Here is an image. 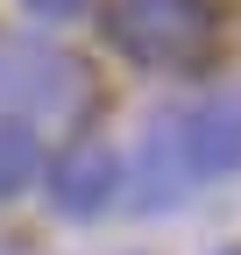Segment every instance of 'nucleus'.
Returning a JSON list of instances; mask_svg holds the SVG:
<instances>
[{
	"label": "nucleus",
	"instance_id": "nucleus-8",
	"mask_svg": "<svg viewBox=\"0 0 241 255\" xmlns=\"http://www.w3.org/2000/svg\"><path fill=\"white\" fill-rule=\"evenodd\" d=\"M220 255H241V248H220Z\"/></svg>",
	"mask_w": 241,
	"mask_h": 255
},
{
	"label": "nucleus",
	"instance_id": "nucleus-6",
	"mask_svg": "<svg viewBox=\"0 0 241 255\" xmlns=\"http://www.w3.org/2000/svg\"><path fill=\"white\" fill-rule=\"evenodd\" d=\"M36 170H43V135H36L21 114H0V199L28 191Z\"/></svg>",
	"mask_w": 241,
	"mask_h": 255
},
{
	"label": "nucleus",
	"instance_id": "nucleus-7",
	"mask_svg": "<svg viewBox=\"0 0 241 255\" xmlns=\"http://www.w3.org/2000/svg\"><path fill=\"white\" fill-rule=\"evenodd\" d=\"M21 7H28V14H43V21H64V14L85 7V0H21Z\"/></svg>",
	"mask_w": 241,
	"mask_h": 255
},
{
	"label": "nucleus",
	"instance_id": "nucleus-1",
	"mask_svg": "<svg viewBox=\"0 0 241 255\" xmlns=\"http://www.w3.org/2000/svg\"><path fill=\"white\" fill-rule=\"evenodd\" d=\"M107 36L135 64H185V57L206 50L213 14H206L199 0H120L107 14Z\"/></svg>",
	"mask_w": 241,
	"mask_h": 255
},
{
	"label": "nucleus",
	"instance_id": "nucleus-3",
	"mask_svg": "<svg viewBox=\"0 0 241 255\" xmlns=\"http://www.w3.org/2000/svg\"><path fill=\"white\" fill-rule=\"evenodd\" d=\"M192 149H185V121L177 114H163L156 128H149V142H142V156H135V206L142 213H163V206H177L192 191Z\"/></svg>",
	"mask_w": 241,
	"mask_h": 255
},
{
	"label": "nucleus",
	"instance_id": "nucleus-2",
	"mask_svg": "<svg viewBox=\"0 0 241 255\" xmlns=\"http://www.w3.org/2000/svg\"><path fill=\"white\" fill-rule=\"evenodd\" d=\"M0 100H14L28 114L71 107L78 100V64L43 50V43H0Z\"/></svg>",
	"mask_w": 241,
	"mask_h": 255
},
{
	"label": "nucleus",
	"instance_id": "nucleus-5",
	"mask_svg": "<svg viewBox=\"0 0 241 255\" xmlns=\"http://www.w3.org/2000/svg\"><path fill=\"white\" fill-rule=\"evenodd\" d=\"M185 149L199 177H227L241 170V92H213L185 114Z\"/></svg>",
	"mask_w": 241,
	"mask_h": 255
},
{
	"label": "nucleus",
	"instance_id": "nucleus-4",
	"mask_svg": "<svg viewBox=\"0 0 241 255\" xmlns=\"http://www.w3.org/2000/svg\"><path fill=\"white\" fill-rule=\"evenodd\" d=\"M114 184H120L114 149H107V142H71V149L50 163V206L64 213V220H93V213L114 199Z\"/></svg>",
	"mask_w": 241,
	"mask_h": 255
}]
</instances>
